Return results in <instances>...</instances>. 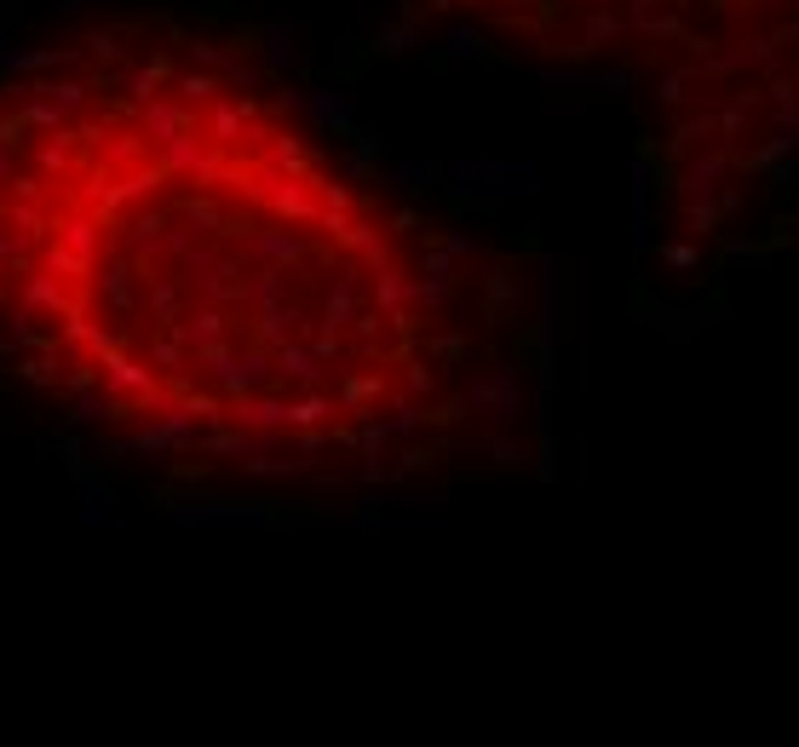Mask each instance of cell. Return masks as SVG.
<instances>
[{"mask_svg": "<svg viewBox=\"0 0 799 747\" xmlns=\"http://www.w3.org/2000/svg\"><path fill=\"white\" fill-rule=\"evenodd\" d=\"M449 236L185 29L0 75V374L138 466L363 483L466 414Z\"/></svg>", "mask_w": 799, "mask_h": 747, "instance_id": "1", "label": "cell"}]
</instances>
